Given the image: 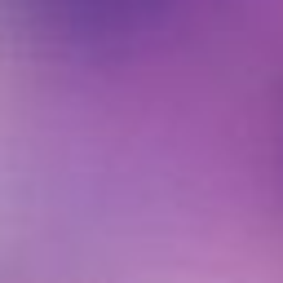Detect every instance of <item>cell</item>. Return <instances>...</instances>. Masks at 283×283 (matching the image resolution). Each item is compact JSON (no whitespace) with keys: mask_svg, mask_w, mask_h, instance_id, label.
I'll use <instances>...</instances> for the list:
<instances>
[{"mask_svg":"<svg viewBox=\"0 0 283 283\" xmlns=\"http://www.w3.org/2000/svg\"><path fill=\"white\" fill-rule=\"evenodd\" d=\"M22 5L58 31L107 40V36H133L155 27L160 18H173L186 0H22Z\"/></svg>","mask_w":283,"mask_h":283,"instance_id":"obj_1","label":"cell"}]
</instances>
